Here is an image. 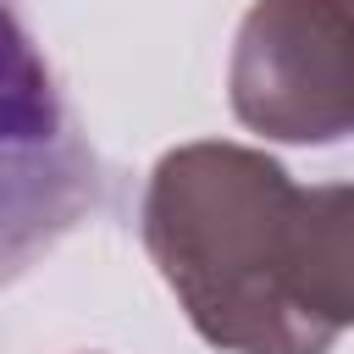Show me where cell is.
Returning a JSON list of instances; mask_svg holds the SVG:
<instances>
[{"mask_svg":"<svg viewBox=\"0 0 354 354\" xmlns=\"http://www.w3.org/2000/svg\"><path fill=\"white\" fill-rule=\"evenodd\" d=\"M293 177L249 144L199 138L155 160L144 249L194 332L227 354H326L282 288Z\"/></svg>","mask_w":354,"mask_h":354,"instance_id":"1","label":"cell"},{"mask_svg":"<svg viewBox=\"0 0 354 354\" xmlns=\"http://www.w3.org/2000/svg\"><path fill=\"white\" fill-rule=\"evenodd\" d=\"M227 100L277 144L354 138V0H254L232 39Z\"/></svg>","mask_w":354,"mask_h":354,"instance_id":"2","label":"cell"},{"mask_svg":"<svg viewBox=\"0 0 354 354\" xmlns=\"http://www.w3.org/2000/svg\"><path fill=\"white\" fill-rule=\"evenodd\" d=\"M94 155L72 133L50 66L0 6V282L94 210Z\"/></svg>","mask_w":354,"mask_h":354,"instance_id":"3","label":"cell"},{"mask_svg":"<svg viewBox=\"0 0 354 354\" xmlns=\"http://www.w3.org/2000/svg\"><path fill=\"white\" fill-rule=\"evenodd\" d=\"M282 288L299 321L332 348L354 326V183L299 188L282 249Z\"/></svg>","mask_w":354,"mask_h":354,"instance_id":"4","label":"cell"}]
</instances>
